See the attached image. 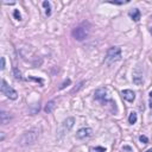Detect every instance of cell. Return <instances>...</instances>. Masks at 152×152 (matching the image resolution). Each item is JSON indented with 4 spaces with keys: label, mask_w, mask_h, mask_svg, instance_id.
I'll list each match as a JSON object with an SVG mask.
<instances>
[{
    "label": "cell",
    "mask_w": 152,
    "mask_h": 152,
    "mask_svg": "<svg viewBox=\"0 0 152 152\" xmlns=\"http://www.w3.org/2000/svg\"><path fill=\"white\" fill-rule=\"evenodd\" d=\"M139 140L143 143V144H146L147 141H149V139H147V137H145V135H140L139 137Z\"/></svg>",
    "instance_id": "ffe728a7"
},
{
    "label": "cell",
    "mask_w": 152,
    "mask_h": 152,
    "mask_svg": "<svg viewBox=\"0 0 152 152\" xmlns=\"http://www.w3.org/2000/svg\"><path fill=\"white\" fill-rule=\"evenodd\" d=\"M130 17H131V19H132V20L138 21V20L140 19V11H139L138 9H134L133 11H131V12H130Z\"/></svg>",
    "instance_id": "8fae6325"
},
{
    "label": "cell",
    "mask_w": 152,
    "mask_h": 152,
    "mask_svg": "<svg viewBox=\"0 0 152 152\" xmlns=\"http://www.w3.org/2000/svg\"><path fill=\"white\" fill-rule=\"evenodd\" d=\"M108 3L109 4H113V5H124V4L129 3V0H126V1H124V0H121V1H117V0H109Z\"/></svg>",
    "instance_id": "9a60e30c"
},
{
    "label": "cell",
    "mask_w": 152,
    "mask_h": 152,
    "mask_svg": "<svg viewBox=\"0 0 152 152\" xmlns=\"http://www.w3.org/2000/svg\"><path fill=\"white\" fill-rule=\"evenodd\" d=\"M1 92L4 95H6L9 99L11 100H15L18 98V93L15 92L12 87H10L9 84H7V82L5 81V80H3L1 81Z\"/></svg>",
    "instance_id": "277c9868"
},
{
    "label": "cell",
    "mask_w": 152,
    "mask_h": 152,
    "mask_svg": "<svg viewBox=\"0 0 152 152\" xmlns=\"http://www.w3.org/2000/svg\"><path fill=\"white\" fill-rule=\"evenodd\" d=\"M145 152H152V149H149V150H146Z\"/></svg>",
    "instance_id": "603a6c76"
},
{
    "label": "cell",
    "mask_w": 152,
    "mask_h": 152,
    "mask_svg": "<svg viewBox=\"0 0 152 152\" xmlns=\"http://www.w3.org/2000/svg\"><path fill=\"white\" fill-rule=\"evenodd\" d=\"M38 139V131L36 130H31L29 132L24 133L20 139H19V144L23 146H26V145H32V144L36 143V140Z\"/></svg>",
    "instance_id": "7a4b0ae2"
},
{
    "label": "cell",
    "mask_w": 152,
    "mask_h": 152,
    "mask_svg": "<svg viewBox=\"0 0 152 152\" xmlns=\"http://www.w3.org/2000/svg\"><path fill=\"white\" fill-rule=\"evenodd\" d=\"M93 133L92 129H89V127H83V129H80L76 133V138L80 139V140H82V139H86L88 137H90Z\"/></svg>",
    "instance_id": "52a82bcc"
},
{
    "label": "cell",
    "mask_w": 152,
    "mask_h": 152,
    "mask_svg": "<svg viewBox=\"0 0 152 152\" xmlns=\"http://www.w3.org/2000/svg\"><path fill=\"white\" fill-rule=\"evenodd\" d=\"M83 83H84V82H81V83H80V84H78V87L74 88V89H73V90H71V93H76V92H77V90L80 89V88H81V87H82V84H83Z\"/></svg>",
    "instance_id": "44dd1931"
},
{
    "label": "cell",
    "mask_w": 152,
    "mask_h": 152,
    "mask_svg": "<svg viewBox=\"0 0 152 152\" xmlns=\"http://www.w3.org/2000/svg\"><path fill=\"white\" fill-rule=\"evenodd\" d=\"M74 124H75V119L74 118H67L61 124V126L58 127V138H62L63 135H66L71 129L74 127Z\"/></svg>",
    "instance_id": "3957f363"
},
{
    "label": "cell",
    "mask_w": 152,
    "mask_h": 152,
    "mask_svg": "<svg viewBox=\"0 0 152 152\" xmlns=\"http://www.w3.org/2000/svg\"><path fill=\"white\" fill-rule=\"evenodd\" d=\"M10 119H11L10 114L3 110V112H1V114H0V121H1V124H3V125H6L7 123L10 121Z\"/></svg>",
    "instance_id": "7c38bea8"
},
{
    "label": "cell",
    "mask_w": 152,
    "mask_h": 152,
    "mask_svg": "<svg viewBox=\"0 0 152 152\" xmlns=\"http://www.w3.org/2000/svg\"><path fill=\"white\" fill-rule=\"evenodd\" d=\"M13 71H14V76H15V78H17V80H21V76H20V73L18 71V69H17V68H14Z\"/></svg>",
    "instance_id": "ac0fdd59"
},
{
    "label": "cell",
    "mask_w": 152,
    "mask_h": 152,
    "mask_svg": "<svg viewBox=\"0 0 152 152\" xmlns=\"http://www.w3.org/2000/svg\"><path fill=\"white\" fill-rule=\"evenodd\" d=\"M1 70H4L5 69V57H1Z\"/></svg>",
    "instance_id": "7402d4cb"
},
{
    "label": "cell",
    "mask_w": 152,
    "mask_h": 152,
    "mask_svg": "<svg viewBox=\"0 0 152 152\" xmlns=\"http://www.w3.org/2000/svg\"><path fill=\"white\" fill-rule=\"evenodd\" d=\"M133 82L137 84V86H140V84H143V82H144L143 75H141V74H138V70H137V69H135L134 74H133Z\"/></svg>",
    "instance_id": "9c48e42d"
},
{
    "label": "cell",
    "mask_w": 152,
    "mask_h": 152,
    "mask_svg": "<svg viewBox=\"0 0 152 152\" xmlns=\"http://www.w3.org/2000/svg\"><path fill=\"white\" fill-rule=\"evenodd\" d=\"M13 15H14V18L17 19V20H20V19H21V15H20V13H19L18 10H15V11L13 12Z\"/></svg>",
    "instance_id": "e0dca14e"
},
{
    "label": "cell",
    "mask_w": 152,
    "mask_h": 152,
    "mask_svg": "<svg viewBox=\"0 0 152 152\" xmlns=\"http://www.w3.org/2000/svg\"><path fill=\"white\" fill-rule=\"evenodd\" d=\"M150 96H151V98H152V90H151V92H150Z\"/></svg>",
    "instance_id": "cb8c5ba5"
},
{
    "label": "cell",
    "mask_w": 152,
    "mask_h": 152,
    "mask_svg": "<svg viewBox=\"0 0 152 152\" xmlns=\"http://www.w3.org/2000/svg\"><path fill=\"white\" fill-rule=\"evenodd\" d=\"M120 60H121V49H120L119 46H113V48H110V49H108L106 58H105L106 64L112 66L113 63H115Z\"/></svg>",
    "instance_id": "6da1fadb"
},
{
    "label": "cell",
    "mask_w": 152,
    "mask_h": 152,
    "mask_svg": "<svg viewBox=\"0 0 152 152\" xmlns=\"http://www.w3.org/2000/svg\"><path fill=\"white\" fill-rule=\"evenodd\" d=\"M70 83H71V81H70V80H69V78H68V80H66V81H64V82H63V83L61 84V87H60V89H64V88H66L67 86H69Z\"/></svg>",
    "instance_id": "2e32d148"
},
{
    "label": "cell",
    "mask_w": 152,
    "mask_h": 152,
    "mask_svg": "<svg viewBox=\"0 0 152 152\" xmlns=\"http://www.w3.org/2000/svg\"><path fill=\"white\" fill-rule=\"evenodd\" d=\"M94 96L98 101L100 102H106V100L108 99V94H107V89L106 88H99V89L95 90Z\"/></svg>",
    "instance_id": "8992f818"
},
{
    "label": "cell",
    "mask_w": 152,
    "mask_h": 152,
    "mask_svg": "<svg viewBox=\"0 0 152 152\" xmlns=\"http://www.w3.org/2000/svg\"><path fill=\"white\" fill-rule=\"evenodd\" d=\"M88 33H89V31H88V29L84 26H78V27L74 29L73 32H71L73 37L75 39H77V41H83V39H86Z\"/></svg>",
    "instance_id": "5b68a950"
},
{
    "label": "cell",
    "mask_w": 152,
    "mask_h": 152,
    "mask_svg": "<svg viewBox=\"0 0 152 152\" xmlns=\"http://www.w3.org/2000/svg\"><path fill=\"white\" fill-rule=\"evenodd\" d=\"M151 19H152V17H151Z\"/></svg>",
    "instance_id": "484cf974"
},
{
    "label": "cell",
    "mask_w": 152,
    "mask_h": 152,
    "mask_svg": "<svg viewBox=\"0 0 152 152\" xmlns=\"http://www.w3.org/2000/svg\"><path fill=\"white\" fill-rule=\"evenodd\" d=\"M121 95H123V98L126 101H129V102H133L134 99H135V94L131 89H125V90H123L121 92Z\"/></svg>",
    "instance_id": "ba28073f"
},
{
    "label": "cell",
    "mask_w": 152,
    "mask_h": 152,
    "mask_svg": "<svg viewBox=\"0 0 152 152\" xmlns=\"http://www.w3.org/2000/svg\"><path fill=\"white\" fill-rule=\"evenodd\" d=\"M150 32H151V33H152V27H151V29H150Z\"/></svg>",
    "instance_id": "d4e9b609"
},
{
    "label": "cell",
    "mask_w": 152,
    "mask_h": 152,
    "mask_svg": "<svg viewBox=\"0 0 152 152\" xmlns=\"http://www.w3.org/2000/svg\"><path fill=\"white\" fill-rule=\"evenodd\" d=\"M55 107H56V101H55V100H51V101H49V102L46 103V106H45L44 110L46 112V113H52L54 109H55Z\"/></svg>",
    "instance_id": "30bf717a"
},
{
    "label": "cell",
    "mask_w": 152,
    "mask_h": 152,
    "mask_svg": "<svg viewBox=\"0 0 152 152\" xmlns=\"http://www.w3.org/2000/svg\"><path fill=\"white\" fill-rule=\"evenodd\" d=\"M43 6L45 9V14L46 15H50L51 14V5L49 1H43Z\"/></svg>",
    "instance_id": "4fadbf2b"
},
{
    "label": "cell",
    "mask_w": 152,
    "mask_h": 152,
    "mask_svg": "<svg viewBox=\"0 0 152 152\" xmlns=\"http://www.w3.org/2000/svg\"><path fill=\"white\" fill-rule=\"evenodd\" d=\"M92 152H106V151H105V149H103V147L98 146V147H94V149L92 150Z\"/></svg>",
    "instance_id": "d6986e66"
},
{
    "label": "cell",
    "mask_w": 152,
    "mask_h": 152,
    "mask_svg": "<svg viewBox=\"0 0 152 152\" xmlns=\"http://www.w3.org/2000/svg\"><path fill=\"white\" fill-rule=\"evenodd\" d=\"M129 123H130L131 125H133V124H135V123H137V113H134V112H132V113L130 114Z\"/></svg>",
    "instance_id": "5bb4252c"
}]
</instances>
